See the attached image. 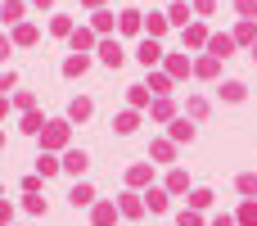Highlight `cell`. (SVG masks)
Wrapping results in <instances>:
<instances>
[{
    "instance_id": "obj_1",
    "label": "cell",
    "mask_w": 257,
    "mask_h": 226,
    "mask_svg": "<svg viewBox=\"0 0 257 226\" xmlns=\"http://www.w3.org/2000/svg\"><path fill=\"white\" fill-rule=\"evenodd\" d=\"M63 140H68V127H63V122H45V145H54V149H59Z\"/></svg>"
},
{
    "instance_id": "obj_2",
    "label": "cell",
    "mask_w": 257,
    "mask_h": 226,
    "mask_svg": "<svg viewBox=\"0 0 257 226\" xmlns=\"http://www.w3.org/2000/svg\"><path fill=\"white\" fill-rule=\"evenodd\" d=\"M86 163H90V159H86L81 149H68V159H63V168H68L72 177H81V172H86Z\"/></svg>"
},
{
    "instance_id": "obj_3",
    "label": "cell",
    "mask_w": 257,
    "mask_h": 226,
    "mask_svg": "<svg viewBox=\"0 0 257 226\" xmlns=\"http://www.w3.org/2000/svg\"><path fill=\"white\" fill-rule=\"evenodd\" d=\"M99 59L117 68V63H122V50H117V41H104V45H99Z\"/></svg>"
},
{
    "instance_id": "obj_4",
    "label": "cell",
    "mask_w": 257,
    "mask_h": 226,
    "mask_svg": "<svg viewBox=\"0 0 257 226\" xmlns=\"http://www.w3.org/2000/svg\"><path fill=\"white\" fill-rule=\"evenodd\" d=\"M113 217H117L113 204H95V226H113Z\"/></svg>"
},
{
    "instance_id": "obj_5",
    "label": "cell",
    "mask_w": 257,
    "mask_h": 226,
    "mask_svg": "<svg viewBox=\"0 0 257 226\" xmlns=\"http://www.w3.org/2000/svg\"><path fill=\"white\" fill-rule=\"evenodd\" d=\"M122 213H126V217H140V213H145L140 195H122Z\"/></svg>"
},
{
    "instance_id": "obj_6",
    "label": "cell",
    "mask_w": 257,
    "mask_h": 226,
    "mask_svg": "<svg viewBox=\"0 0 257 226\" xmlns=\"http://www.w3.org/2000/svg\"><path fill=\"white\" fill-rule=\"evenodd\" d=\"M68 199H72V208H81V204H90L95 195H90V186H72V195H68Z\"/></svg>"
},
{
    "instance_id": "obj_7",
    "label": "cell",
    "mask_w": 257,
    "mask_h": 226,
    "mask_svg": "<svg viewBox=\"0 0 257 226\" xmlns=\"http://www.w3.org/2000/svg\"><path fill=\"white\" fill-rule=\"evenodd\" d=\"M239 226H257V199H248V204L239 208Z\"/></svg>"
},
{
    "instance_id": "obj_8",
    "label": "cell",
    "mask_w": 257,
    "mask_h": 226,
    "mask_svg": "<svg viewBox=\"0 0 257 226\" xmlns=\"http://www.w3.org/2000/svg\"><path fill=\"white\" fill-rule=\"evenodd\" d=\"M172 140H194V127L190 122H172Z\"/></svg>"
},
{
    "instance_id": "obj_9",
    "label": "cell",
    "mask_w": 257,
    "mask_h": 226,
    "mask_svg": "<svg viewBox=\"0 0 257 226\" xmlns=\"http://www.w3.org/2000/svg\"><path fill=\"white\" fill-rule=\"evenodd\" d=\"M239 195H257V172H244L239 177Z\"/></svg>"
},
{
    "instance_id": "obj_10",
    "label": "cell",
    "mask_w": 257,
    "mask_h": 226,
    "mask_svg": "<svg viewBox=\"0 0 257 226\" xmlns=\"http://www.w3.org/2000/svg\"><path fill=\"white\" fill-rule=\"evenodd\" d=\"M140 63H158V45H154V41L140 45Z\"/></svg>"
},
{
    "instance_id": "obj_11",
    "label": "cell",
    "mask_w": 257,
    "mask_h": 226,
    "mask_svg": "<svg viewBox=\"0 0 257 226\" xmlns=\"http://www.w3.org/2000/svg\"><path fill=\"white\" fill-rule=\"evenodd\" d=\"M145 199H149V208H154V213H163V208H167V195H163V190H149Z\"/></svg>"
},
{
    "instance_id": "obj_12",
    "label": "cell",
    "mask_w": 257,
    "mask_h": 226,
    "mask_svg": "<svg viewBox=\"0 0 257 226\" xmlns=\"http://www.w3.org/2000/svg\"><path fill=\"white\" fill-rule=\"evenodd\" d=\"M221 95L235 104V100H244V86H239V82H230V86H221Z\"/></svg>"
},
{
    "instance_id": "obj_13",
    "label": "cell",
    "mask_w": 257,
    "mask_h": 226,
    "mask_svg": "<svg viewBox=\"0 0 257 226\" xmlns=\"http://www.w3.org/2000/svg\"><path fill=\"white\" fill-rule=\"evenodd\" d=\"M117 131L131 136V131H136V113H122V118H117Z\"/></svg>"
},
{
    "instance_id": "obj_14",
    "label": "cell",
    "mask_w": 257,
    "mask_h": 226,
    "mask_svg": "<svg viewBox=\"0 0 257 226\" xmlns=\"http://www.w3.org/2000/svg\"><path fill=\"white\" fill-rule=\"evenodd\" d=\"M68 113H72V118H86V113H90V100H72V109H68Z\"/></svg>"
},
{
    "instance_id": "obj_15",
    "label": "cell",
    "mask_w": 257,
    "mask_h": 226,
    "mask_svg": "<svg viewBox=\"0 0 257 226\" xmlns=\"http://www.w3.org/2000/svg\"><path fill=\"white\" fill-rule=\"evenodd\" d=\"M145 181H149V168H145V163H140V168H131V186H145Z\"/></svg>"
},
{
    "instance_id": "obj_16",
    "label": "cell",
    "mask_w": 257,
    "mask_h": 226,
    "mask_svg": "<svg viewBox=\"0 0 257 226\" xmlns=\"http://www.w3.org/2000/svg\"><path fill=\"white\" fill-rule=\"evenodd\" d=\"M190 204H194V208H208V204H212V195H208V190H194V195H190Z\"/></svg>"
},
{
    "instance_id": "obj_17",
    "label": "cell",
    "mask_w": 257,
    "mask_h": 226,
    "mask_svg": "<svg viewBox=\"0 0 257 226\" xmlns=\"http://www.w3.org/2000/svg\"><path fill=\"white\" fill-rule=\"evenodd\" d=\"M154 159H163V163H167V159H172V140H163V145H154Z\"/></svg>"
},
{
    "instance_id": "obj_18",
    "label": "cell",
    "mask_w": 257,
    "mask_h": 226,
    "mask_svg": "<svg viewBox=\"0 0 257 226\" xmlns=\"http://www.w3.org/2000/svg\"><path fill=\"white\" fill-rule=\"evenodd\" d=\"M181 226H199V217L194 213H181Z\"/></svg>"
},
{
    "instance_id": "obj_19",
    "label": "cell",
    "mask_w": 257,
    "mask_h": 226,
    "mask_svg": "<svg viewBox=\"0 0 257 226\" xmlns=\"http://www.w3.org/2000/svg\"><path fill=\"white\" fill-rule=\"evenodd\" d=\"M212 226H235V222H230V217H217V222H212Z\"/></svg>"
},
{
    "instance_id": "obj_20",
    "label": "cell",
    "mask_w": 257,
    "mask_h": 226,
    "mask_svg": "<svg viewBox=\"0 0 257 226\" xmlns=\"http://www.w3.org/2000/svg\"><path fill=\"white\" fill-rule=\"evenodd\" d=\"M253 54H257V45H253Z\"/></svg>"
}]
</instances>
